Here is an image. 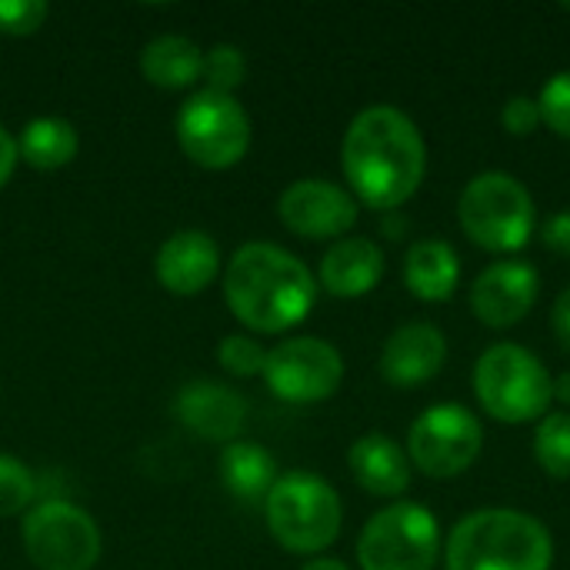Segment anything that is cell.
<instances>
[{
    "label": "cell",
    "mask_w": 570,
    "mask_h": 570,
    "mask_svg": "<svg viewBox=\"0 0 570 570\" xmlns=\"http://www.w3.org/2000/svg\"><path fill=\"white\" fill-rule=\"evenodd\" d=\"M17 150L33 170H60L77 157L80 134L63 117H33L30 124H23Z\"/></svg>",
    "instance_id": "obj_22"
},
{
    "label": "cell",
    "mask_w": 570,
    "mask_h": 570,
    "mask_svg": "<svg viewBox=\"0 0 570 570\" xmlns=\"http://www.w3.org/2000/svg\"><path fill=\"white\" fill-rule=\"evenodd\" d=\"M301 570H351L344 561H337V558H314V561H307Z\"/></svg>",
    "instance_id": "obj_34"
},
{
    "label": "cell",
    "mask_w": 570,
    "mask_h": 570,
    "mask_svg": "<svg viewBox=\"0 0 570 570\" xmlns=\"http://www.w3.org/2000/svg\"><path fill=\"white\" fill-rule=\"evenodd\" d=\"M50 7L43 0H0V33L27 37L37 33L47 20Z\"/></svg>",
    "instance_id": "obj_28"
},
{
    "label": "cell",
    "mask_w": 570,
    "mask_h": 570,
    "mask_svg": "<svg viewBox=\"0 0 570 570\" xmlns=\"http://www.w3.org/2000/svg\"><path fill=\"white\" fill-rule=\"evenodd\" d=\"M551 531L514 508H481L454 524L444 541L448 570H551Z\"/></svg>",
    "instance_id": "obj_3"
},
{
    "label": "cell",
    "mask_w": 570,
    "mask_h": 570,
    "mask_svg": "<svg viewBox=\"0 0 570 570\" xmlns=\"http://www.w3.org/2000/svg\"><path fill=\"white\" fill-rule=\"evenodd\" d=\"M404 284L424 304H444L461 287V257L448 240L424 237L404 254Z\"/></svg>",
    "instance_id": "obj_19"
},
{
    "label": "cell",
    "mask_w": 570,
    "mask_h": 570,
    "mask_svg": "<svg viewBox=\"0 0 570 570\" xmlns=\"http://www.w3.org/2000/svg\"><path fill=\"white\" fill-rule=\"evenodd\" d=\"M341 167L354 197L391 214L417 194L428 174V144L401 107L374 104L351 120L341 144Z\"/></svg>",
    "instance_id": "obj_1"
},
{
    "label": "cell",
    "mask_w": 570,
    "mask_h": 570,
    "mask_svg": "<svg viewBox=\"0 0 570 570\" xmlns=\"http://www.w3.org/2000/svg\"><path fill=\"white\" fill-rule=\"evenodd\" d=\"M33 508V474L13 454H0V518H17Z\"/></svg>",
    "instance_id": "obj_25"
},
{
    "label": "cell",
    "mask_w": 570,
    "mask_h": 570,
    "mask_svg": "<svg viewBox=\"0 0 570 570\" xmlns=\"http://www.w3.org/2000/svg\"><path fill=\"white\" fill-rule=\"evenodd\" d=\"M541 294V274L531 261H498L484 267L474 284H471V311L484 327L494 331H511L521 324Z\"/></svg>",
    "instance_id": "obj_13"
},
{
    "label": "cell",
    "mask_w": 570,
    "mask_h": 570,
    "mask_svg": "<svg viewBox=\"0 0 570 570\" xmlns=\"http://www.w3.org/2000/svg\"><path fill=\"white\" fill-rule=\"evenodd\" d=\"M384 277V250L371 237H341L321 257V287L341 301L371 294Z\"/></svg>",
    "instance_id": "obj_17"
},
{
    "label": "cell",
    "mask_w": 570,
    "mask_h": 570,
    "mask_svg": "<svg viewBox=\"0 0 570 570\" xmlns=\"http://www.w3.org/2000/svg\"><path fill=\"white\" fill-rule=\"evenodd\" d=\"M277 217L297 237L341 240L357 224V197L334 180L304 177L284 187V194L277 197Z\"/></svg>",
    "instance_id": "obj_12"
},
{
    "label": "cell",
    "mask_w": 570,
    "mask_h": 570,
    "mask_svg": "<svg viewBox=\"0 0 570 570\" xmlns=\"http://www.w3.org/2000/svg\"><path fill=\"white\" fill-rule=\"evenodd\" d=\"M17 160H20V150H17V140L10 137V130L0 124V187L10 180V174H13V167H17Z\"/></svg>",
    "instance_id": "obj_32"
},
{
    "label": "cell",
    "mask_w": 570,
    "mask_h": 570,
    "mask_svg": "<svg viewBox=\"0 0 570 570\" xmlns=\"http://www.w3.org/2000/svg\"><path fill=\"white\" fill-rule=\"evenodd\" d=\"M174 130L187 160L207 170H227L240 164L250 147V117L230 94H190L177 110Z\"/></svg>",
    "instance_id": "obj_8"
},
{
    "label": "cell",
    "mask_w": 570,
    "mask_h": 570,
    "mask_svg": "<svg viewBox=\"0 0 570 570\" xmlns=\"http://www.w3.org/2000/svg\"><path fill=\"white\" fill-rule=\"evenodd\" d=\"M534 458L538 468L554 478V481H568L570 478V414L568 411H554L544 414L538 421L534 431Z\"/></svg>",
    "instance_id": "obj_23"
},
{
    "label": "cell",
    "mask_w": 570,
    "mask_h": 570,
    "mask_svg": "<svg viewBox=\"0 0 570 570\" xmlns=\"http://www.w3.org/2000/svg\"><path fill=\"white\" fill-rule=\"evenodd\" d=\"M177 417L187 431H194L204 441L234 444L247 421V404L237 391L224 384L190 381L177 394Z\"/></svg>",
    "instance_id": "obj_16"
},
{
    "label": "cell",
    "mask_w": 570,
    "mask_h": 570,
    "mask_svg": "<svg viewBox=\"0 0 570 570\" xmlns=\"http://www.w3.org/2000/svg\"><path fill=\"white\" fill-rule=\"evenodd\" d=\"M448 361V337L428 321L401 324L381 347V377L394 387H424Z\"/></svg>",
    "instance_id": "obj_14"
},
{
    "label": "cell",
    "mask_w": 570,
    "mask_h": 570,
    "mask_svg": "<svg viewBox=\"0 0 570 570\" xmlns=\"http://www.w3.org/2000/svg\"><path fill=\"white\" fill-rule=\"evenodd\" d=\"M564 10H568V13H570V3H564Z\"/></svg>",
    "instance_id": "obj_35"
},
{
    "label": "cell",
    "mask_w": 570,
    "mask_h": 570,
    "mask_svg": "<svg viewBox=\"0 0 570 570\" xmlns=\"http://www.w3.org/2000/svg\"><path fill=\"white\" fill-rule=\"evenodd\" d=\"M200 67H204V50L180 33H160L140 53L144 77L164 90L190 87L194 80H200Z\"/></svg>",
    "instance_id": "obj_20"
},
{
    "label": "cell",
    "mask_w": 570,
    "mask_h": 570,
    "mask_svg": "<svg viewBox=\"0 0 570 570\" xmlns=\"http://www.w3.org/2000/svg\"><path fill=\"white\" fill-rule=\"evenodd\" d=\"M347 468L354 481L374 498H401L411 488V458L397 441L384 434L357 438L347 451Z\"/></svg>",
    "instance_id": "obj_18"
},
{
    "label": "cell",
    "mask_w": 570,
    "mask_h": 570,
    "mask_svg": "<svg viewBox=\"0 0 570 570\" xmlns=\"http://www.w3.org/2000/svg\"><path fill=\"white\" fill-rule=\"evenodd\" d=\"M484 448L481 421L461 404H434L428 407L407 431V458L411 468L434 481H451L464 474Z\"/></svg>",
    "instance_id": "obj_10"
},
{
    "label": "cell",
    "mask_w": 570,
    "mask_h": 570,
    "mask_svg": "<svg viewBox=\"0 0 570 570\" xmlns=\"http://www.w3.org/2000/svg\"><path fill=\"white\" fill-rule=\"evenodd\" d=\"M551 397H554L558 404H568L570 407V371L558 374V377L551 381Z\"/></svg>",
    "instance_id": "obj_33"
},
{
    "label": "cell",
    "mask_w": 570,
    "mask_h": 570,
    "mask_svg": "<svg viewBox=\"0 0 570 570\" xmlns=\"http://www.w3.org/2000/svg\"><path fill=\"white\" fill-rule=\"evenodd\" d=\"M217 271H220L217 240L197 227L170 234L154 257V274H157L160 287H167L177 297H194V294L207 291L214 284Z\"/></svg>",
    "instance_id": "obj_15"
},
{
    "label": "cell",
    "mask_w": 570,
    "mask_h": 570,
    "mask_svg": "<svg viewBox=\"0 0 570 570\" xmlns=\"http://www.w3.org/2000/svg\"><path fill=\"white\" fill-rule=\"evenodd\" d=\"M264 514L274 541L291 554L327 551L344 524L337 491L311 471H287L264 498Z\"/></svg>",
    "instance_id": "obj_5"
},
{
    "label": "cell",
    "mask_w": 570,
    "mask_h": 570,
    "mask_svg": "<svg viewBox=\"0 0 570 570\" xmlns=\"http://www.w3.org/2000/svg\"><path fill=\"white\" fill-rule=\"evenodd\" d=\"M438 558L441 524L417 501H397L377 511L357 538L361 570H434Z\"/></svg>",
    "instance_id": "obj_7"
},
{
    "label": "cell",
    "mask_w": 570,
    "mask_h": 570,
    "mask_svg": "<svg viewBox=\"0 0 570 570\" xmlns=\"http://www.w3.org/2000/svg\"><path fill=\"white\" fill-rule=\"evenodd\" d=\"M217 361L227 374L234 377H257L264 374V364H267V351L261 341L254 337H244V334H227L217 347Z\"/></svg>",
    "instance_id": "obj_26"
},
{
    "label": "cell",
    "mask_w": 570,
    "mask_h": 570,
    "mask_svg": "<svg viewBox=\"0 0 570 570\" xmlns=\"http://www.w3.org/2000/svg\"><path fill=\"white\" fill-rule=\"evenodd\" d=\"M200 77L207 80V90L230 94L234 97V90L247 77V57H244V50L234 47V43H214L210 50H204Z\"/></svg>",
    "instance_id": "obj_24"
},
{
    "label": "cell",
    "mask_w": 570,
    "mask_h": 570,
    "mask_svg": "<svg viewBox=\"0 0 570 570\" xmlns=\"http://www.w3.org/2000/svg\"><path fill=\"white\" fill-rule=\"evenodd\" d=\"M220 478H224V484H227V491L234 498L264 501L281 474H277V464H274V458H271V451L264 444L234 441L220 454Z\"/></svg>",
    "instance_id": "obj_21"
},
{
    "label": "cell",
    "mask_w": 570,
    "mask_h": 570,
    "mask_svg": "<svg viewBox=\"0 0 570 570\" xmlns=\"http://www.w3.org/2000/svg\"><path fill=\"white\" fill-rule=\"evenodd\" d=\"M541 240L548 250L570 257V210H558L544 227H541Z\"/></svg>",
    "instance_id": "obj_30"
},
{
    "label": "cell",
    "mask_w": 570,
    "mask_h": 570,
    "mask_svg": "<svg viewBox=\"0 0 570 570\" xmlns=\"http://www.w3.org/2000/svg\"><path fill=\"white\" fill-rule=\"evenodd\" d=\"M551 324H554V337L558 344L570 354V284L558 294L554 301V311H551Z\"/></svg>",
    "instance_id": "obj_31"
},
{
    "label": "cell",
    "mask_w": 570,
    "mask_h": 570,
    "mask_svg": "<svg viewBox=\"0 0 570 570\" xmlns=\"http://www.w3.org/2000/svg\"><path fill=\"white\" fill-rule=\"evenodd\" d=\"M538 107H541V120H544L558 137L570 140V70L554 73V77L541 87Z\"/></svg>",
    "instance_id": "obj_27"
},
{
    "label": "cell",
    "mask_w": 570,
    "mask_h": 570,
    "mask_svg": "<svg viewBox=\"0 0 570 570\" xmlns=\"http://www.w3.org/2000/svg\"><path fill=\"white\" fill-rule=\"evenodd\" d=\"M230 314L257 334H284L297 327L317 301V281L291 250L250 240L234 250L224 274Z\"/></svg>",
    "instance_id": "obj_2"
},
{
    "label": "cell",
    "mask_w": 570,
    "mask_h": 570,
    "mask_svg": "<svg viewBox=\"0 0 570 570\" xmlns=\"http://www.w3.org/2000/svg\"><path fill=\"white\" fill-rule=\"evenodd\" d=\"M551 374L538 354L504 341L488 347L474 364V394L481 407L501 424L541 421L551 407Z\"/></svg>",
    "instance_id": "obj_6"
},
{
    "label": "cell",
    "mask_w": 570,
    "mask_h": 570,
    "mask_svg": "<svg viewBox=\"0 0 570 570\" xmlns=\"http://www.w3.org/2000/svg\"><path fill=\"white\" fill-rule=\"evenodd\" d=\"M20 541L40 570H90L100 561L94 518L70 501H40L23 514Z\"/></svg>",
    "instance_id": "obj_9"
},
{
    "label": "cell",
    "mask_w": 570,
    "mask_h": 570,
    "mask_svg": "<svg viewBox=\"0 0 570 570\" xmlns=\"http://www.w3.org/2000/svg\"><path fill=\"white\" fill-rule=\"evenodd\" d=\"M458 220L471 244L491 254H518L531 244L538 207L524 180L504 170H484L458 197Z\"/></svg>",
    "instance_id": "obj_4"
},
{
    "label": "cell",
    "mask_w": 570,
    "mask_h": 570,
    "mask_svg": "<svg viewBox=\"0 0 570 570\" xmlns=\"http://www.w3.org/2000/svg\"><path fill=\"white\" fill-rule=\"evenodd\" d=\"M501 124H504V130H508L511 137H531L544 120H541V107H538V100H534V97L518 94V97H511V100L504 104V110H501Z\"/></svg>",
    "instance_id": "obj_29"
},
{
    "label": "cell",
    "mask_w": 570,
    "mask_h": 570,
    "mask_svg": "<svg viewBox=\"0 0 570 570\" xmlns=\"http://www.w3.org/2000/svg\"><path fill=\"white\" fill-rule=\"evenodd\" d=\"M267 387L287 404H321L344 381V357L324 337H291L267 351Z\"/></svg>",
    "instance_id": "obj_11"
}]
</instances>
